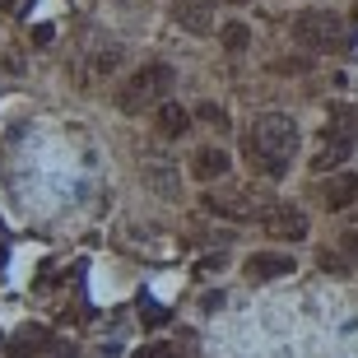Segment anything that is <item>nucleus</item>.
<instances>
[{
    "label": "nucleus",
    "instance_id": "obj_1",
    "mask_svg": "<svg viewBox=\"0 0 358 358\" xmlns=\"http://www.w3.org/2000/svg\"><path fill=\"white\" fill-rule=\"evenodd\" d=\"M242 154L261 177H284L293 154H298V121L284 112H266L252 121V131L242 135Z\"/></svg>",
    "mask_w": 358,
    "mask_h": 358
},
{
    "label": "nucleus",
    "instance_id": "obj_2",
    "mask_svg": "<svg viewBox=\"0 0 358 358\" xmlns=\"http://www.w3.org/2000/svg\"><path fill=\"white\" fill-rule=\"evenodd\" d=\"M173 84H177V70L168 66V61H149V66H140L131 80L117 89V107L126 112V117H140V112H149V107L168 103Z\"/></svg>",
    "mask_w": 358,
    "mask_h": 358
},
{
    "label": "nucleus",
    "instance_id": "obj_3",
    "mask_svg": "<svg viewBox=\"0 0 358 358\" xmlns=\"http://www.w3.org/2000/svg\"><path fill=\"white\" fill-rule=\"evenodd\" d=\"M293 42L307 47V52H345L349 28L335 10H303L293 19Z\"/></svg>",
    "mask_w": 358,
    "mask_h": 358
},
{
    "label": "nucleus",
    "instance_id": "obj_4",
    "mask_svg": "<svg viewBox=\"0 0 358 358\" xmlns=\"http://www.w3.org/2000/svg\"><path fill=\"white\" fill-rule=\"evenodd\" d=\"M349 154H354V112L340 107L331 117V126L321 131V149H317V159H312V168L317 173H335Z\"/></svg>",
    "mask_w": 358,
    "mask_h": 358
},
{
    "label": "nucleus",
    "instance_id": "obj_5",
    "mask_svg": "<svg viewBox=\"0 0 358 358\" xmlns=\"http://www.w3.org/2000/svg\"><path fill=\"white\" fill-rule=\"evenodd\" d=\"M266 233L275 242H303L307 238V214L298 205H275L266 214Z\"/></svg>",
    "mask_w": 358,
    "mask_h": 358
},
{
    "label": "nucleus",
    "instance_id": "obj_6",
    "mask_svg": "<svg viewBox=\"0 0 358 358\" xmlns=\"http://www.w3.org/2000/svg\"><path fill=\"white\" fill-rule=\"evenodd\" d=\"M293 256L289 252H252L247 256V266H242V275L252 279V284H266V279H284L293 275Z\"/></svg>",
    "mask_w": 358,
    "mask_h": 358
},
{
    "label": "nucleus",
    "instance_id": "obj_7",
    "mask_svg": "<svg viewBox=\"0 0 358 358\" xmlns=\"http://www.w3.org/2000/svg\"><path fill=\"white\" fill-rule=\"evenodd\" d=\"M173 19L191 38H205V33H214V0H177Z\"/></svg>",
    "mask_w": 358,
    "mask_h": 358
},
{
    "label": "nucleus",
    "instance_id": "obj_8",
    "mask_svg": "<svg viewBox=\"0 0 358 358\" xmlns=\"http://www.w3.org/2000/svg\"><path fill=\"white\" fill-rule=\"evenodd\" d=\"M317 196H321L326 210H349V205L358 200V173H331L326 182H321Z\"/></svg>",
    "mask_w": 358,
    "mask_h": 358
},
{
    "label": "nucleus",
    "instance_id": "obj_9",
    "mask_svg": "<svg viewBox=\"0 0 358 358\" xmlns=\"http://www.w3.org/2000/svg\"><path fill=\"white\" fill-rule=\"evenodd\" d=\"M228 168H233V159H228L219 145H200L196 154H191V173H196V182H219V177H228Z\"/></svg>",
    "mask_w": 358,
    "mask_h": 358
},
{
    "label": "nucleus",
    "instance_id": "obj_10",
    "mask_svg": "<svg viewBox=\"0 0 358 358\" xmlns=\"http://www.w3.org/2000/svg\"><path fill=\"white\" fill-rule=\"evenodd\" d=\"M191 131V112L177 103H159V135L163 140H182Z\"/></svg>",
    "mask_w": 358,
    "mask_h": 358
},
{
    "label": "nucleus",
    "instance_id": "obj_11",
    "mask_svg": "<svg viewBox=\"0 0 358 358\" xmlns=\"http://www.w3.org/2000/svg\"><path fill=\"white\" fill-rule=\"evenodd\" d=\"M47 340H52L47 326H24V331L14 335V354H19V358H38L42 349H47Z\"/></svg>",
    "mask_w": 358,
    "mask_h": 358
},
{
    "label": "nucleus",
    "instance_id": "obj_12",
    "mask_svg": "<svg viewBox=\"0 0 358 358\" xmlns=\"http://www.w3.org/2000/svg\"><path fill=\"white\" fill-rule=\"evenodd\" d=\"M219 38H224L228 52H247V42H252V28H247V24H224V33H219Z\"/></svg>",
    "mask_w": 358,
    "mask_h": 358
},
{
    "label": "nucleus",
    "instance_id": "obj_13",
    "mask_svg": "<svg viewBox=\"0 0 358 358\" xmlns=\"http://www.w3.org/2000/svg\"><path fill=\"white\" fill-rule=\"evenodd\" d=\"M168 173H173V168H163V163H154V168H149V173H145V182L154 186L159 196H177V182H173V177H168Z\"/></svg>",
    "mask_w": 358,
    "mask_h": 358
},
{
    "label": "nucleus",
    "instance_id": "obj_14",
    "mask_svg": "<svg viewBox=\"0 0 358 358\" xmlns=\"http://www.w3.org/2000/svg\"><path fill=\"white\" fill-rule=\"evenodd\" d=\"M117 61H121V52H117V47H107V52H98L93 70H98V75H112V70H117Z\"/></svg>",
    "mask_w": 358,
    "mask_h": 358
},
{
    "label": "nucleus",
    "instance_id": "obj_15",
    "mask_svg": "<svg viewBox=\"0 0 358 358\" xmlns=\"http://www.w3.org/2000/svg\"><path fill=\"white\" fill-rule=\"evenodd\" d=\"M38 358H75V345H66V340H47V349H42Z\"/></svg>",
    "mask_w": 358,
    "mask_h": 358
},
{
    "label": "nucleus",
    "instance_id": "obj_16",
    "mask_svg": "<svg viewBox=\"0 0 358 358\" xmlns=\"http://www.w3.org/2000/svg\"><path fill=\"white\" fill-rule=\"evenodd\" d=\"M200 117L210 121V126H219V131L228 126V112H224V107H214V103H205V107H200Z\"/></svg>",
    "mask_w": 358,
    "mask_h": 358
},
{
    "label": "nucleus",
    "instance_id": "obj_17",
    "mask_svg": "<svg viewBox=\"0 0 358 358\" xmlns=\"http://www.w3.org/2000/svg\"><path fill=\"white\" fill-rule=\"evenodd\" d=\"M135 358H177V349L173 345H145Z\"/></svg>",
    "mask_w": 358,
    "mask_h": 358
},
{
    "label": "nucleus",
    "instance_id": "obj_18",
    "mask_svg": "<svg viewBox=\"0 0 358 358\" xmlns=\"http://www.w3.org/2000/svg\"><path fill=\"white\" fill-rule=\"evenodd\" d=\"M145 317H149V326H163V321H168V312H163V307H154V303H145Z\"/></svg>",
    "mask_w": 358,
    "mask_h": 358
},
{
    "label": "nucleus",
    "instance_id": "obj_19",
    "mask_svg": "<svg viewBox=\"0 0 358 358\" xmlns=\"http://www.w3.org/2000/svg\"><path fill=\"white\" fill-rule=\"evenodd\" d=\"M345 256L358 266V233H345Z\"/></svg>",
    "mask_w": 358,
    "mask_h": 358
},
{
    "label": "nucleus",
    "instance_id": "obj_20",
    "mask_svg": "<svg viewBox=\"0 0 358 358\" xmlns=\"http://www.w3.org/2000/svg\"><path fill=\"white\" fill-rule=\"evenodd\" d=\"M0 10H10V14H14V10H19V0H0Z\"/></svg>",
    "mask_w": 358,
    "mask_h": 358
},
{
    "label": "nucleus",
    "instance_id": "obj_21",
    "mask_svg": "<svg viewBox=\"0 0 358 358\" xmlns=\"http://www.w3.org/2000/svg\"><path fill=\"white\" fill-rule=\"evenodd\" d=\"M228 5H247V0H228Z\"/></svg>",
    "mask_w": 358,
    "mask_h": 358
}]
</instances>
